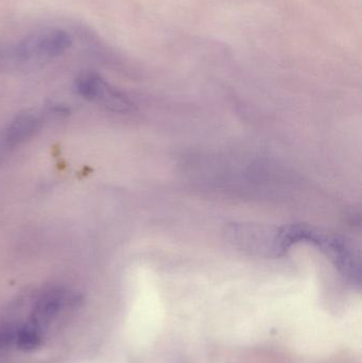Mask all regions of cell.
<instances>
[{"mask_svg":"<svg viewBox=\"0 0 362 363\" xmlns=\"http://www.w3.org/2000/svg\"><path fill=\"white\" fill-rule=\"evenodd\" d=\"M72 38L59 28L31 32L21 38H0V72H21L45 65L67 52Z\"/></svg>","mask_w":362,"mask_h":363,"instance_id":"cell-1","label":"cell"},{"mask_svg":"<svg viewBox=\"0 0 362 363\" xmlns=\"http://www.w3.org/2000/svg\"><path fill=\"white\" fill-rule=\"evenodd\" d=\"M287 239L291 247L297 243L307 242L318 247L349 281L354 285L361 284V257L354 245L344 237L310 226L288 225Z\"/></svg>","mask_w":362,"mask_h":363,"instance_id":"cell-2","label":"cell"},{"mask_svg":"<svg viewBox=\"0 0 362 363\" xmlns=\"http://www.w3.org/2000/svg\"><path fill=\"white\" fill-rule=\"evenodd\" d=\"M76 87L78 93L85 99L100 102L111 110L117 112L131 110L132 104L129 100L95 72H84L79 74Z\"/></svg>","mask_w":362,"mask_h":363,"instance_id":"cell-3","label":"cell"},{"mask_svg":"<svg viewBox=\"0 0 362 363\" xmlns=\"http://www.w3.org/2000/svg\"><path fill=\"white\" fill-rule=\"evenodd\" d=\"M68 296L62 290H52L45 294L34 307V318L38 321H50L60 315L67 303Z\"/></svg>","mask_w":362,"mask_h":363,"instance_id":"cell-4","label":"cell"},{"mask_svg":"<svg viewBox=\"0 0 362 363\" xmlns=\"http://www.w3.org/2000/svg\"><path fill=\"white\" fill-rule=\"evenodd\" d=\"M38 121L34 115L23 114L17 117L6 132V140L12 144L23 142L38 129Z\"/></svg>","mask_w":362,"mask_h":363,"instance_id":"cell-5","label":"cell"},{"mask_svg":"<svg viewBox=\"0 0 362 363\" xmlns=\"http://www.w3.org/2000/svg\"><path fill=\"white\" fill-rule=\"evenodd\" d=\"M17 347L23 351H32L40 347L42 343V334L40 330L34 324L23 326L16 333H14L13 339Z\"/></svg>","mask_w":362,"mask_h":363,"instance_id":"cell-6","label":"cell"}]
</instances>
